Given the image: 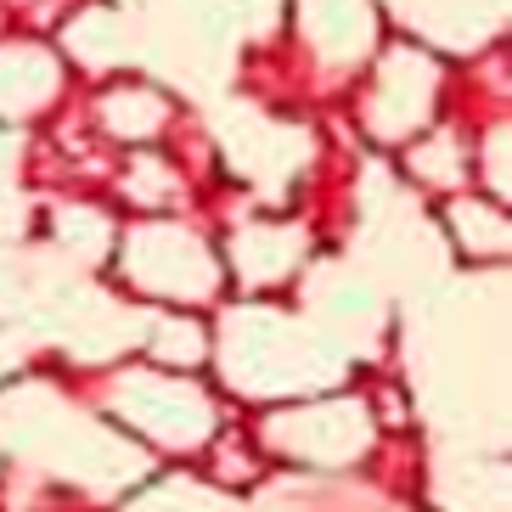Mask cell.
<instances>
[{"instance_id": "6", "label": "cell", "mask_w": 512, "mask_h": 512, "mask_svg": "<svg viewBox=\"0 0 512 512\" xmlns=\"http://www.w3.org/2000/svg\"><path fill=\"white\" fill-rule=\"evenodd\" d=\"M389 6L406 23H417L428 40L456 46V51L490 40V29L507 23V0H389Z\"/></svg>"}, {"instance_id": "11", "label": "cell", "mask_w": 512, "mask_h": 512, "mask_svg": "<svg viewBox=\"0 0 512 512\" xmlns=\"http://www.w3.org/2000/svg\"><path fill=\"white\" fill-rule=\"evenodd\" d=\"M451 231L462 237V248L473 259H490V254H507V220L484 203H456L451 209Z\"/></svg>"}, {"instance_id": "10", "label": "cell", "mask_w": 512, "mask_h": 512, "mask_svg": "<svg viewBox=\"0 0 512 512\" xmlns=\"http://www.w3.org/2000/svg\"><path fill=\"white\" fill-rule=\"evenodd\" d=\"M293 254H299V231L254 226V231H242V242H237V271L248 282H282L293 271Z\"/></svg>"}, {"instance_id": "4", "label": "cell", "mask_w": 512, "mask_h": 512, "mask_svg": "<svg viewBox=\"0 0 512 512\" xmlns=\"http://www.w3.org/2000/svg\"><path fill=\"white\" fill-rule=\"evenodd\" d=\"M428 107H434V62L417 57L411 46L389 51L383 68L372 79V96H366V119H372L377 136H417L422 119H428Z\"/></svg>"}, {"instance_id": "3", "label": "cell", "mask_w": 512, "mask_h": 512, "mask_svg": "<svg viewBox=\"0 0 512 512\" xmlns=\"http://www.w3.org/2000/svg\"><path fill=\"white\" fill-rule=\"evenodd\" d=\"M119 411L141 434H152L158 445H175V451H192L214 434V406L192 383H175V377H130V383H119Z\"/></svg>"}, {"instance_id": "7", "label": "cell", "mask_w": 512, "mask_h": 512, "mask_svg": "<svg viewBox=\"0 0 512 512\" xmlns=\"http://www.w3.org/2000/svg\"><path fill=\"white\" fill-rule=\"evenodd\" d=\"M62 91V68L40 46H6L0 51V119L40 113Z\"/></svg>"}, {"instance_id": "2", "label": "cell", "mask_w": 512, "mask_h": 512, "mask_svg": "<svg viewBox=\"0 0 512 512\" xmlns=\"http://www.w3.org/2000/svg\"><path fill=\"white\" fill-rule=\"evenodd\" d=\"M130 276L158 299H203V293L220 287L209 248L186 226H164V220H152L130 237Z\"/></svg>"}, {"instance_id": "14", "label": "cell", "mask_w": 512, "mask_h": 512, "mask_svg": "<svg viewBox=\"0 0 512 512\" xmlns=\"http://www.w3.org/2000/svg\"><path fill=\"white\" fill-rule=\"evenodd\" d=\"M484 181H490V192L507 197V124L490 130V147H484Z\"/></svg>"}, {"instance_id": "9", "label": "cell", "mask_w": 512, "mask_h": 512, "mask_svg": "<svg viewBox=\"0 0 512 512\" xmlns=\"http://www.w3.org/2000/svg\"><path fill=\"white\" fill-rule=\"evenodd\" d=\"M96 107H102V124L124 141H152L169 119V102L152 85H113V91H102Z\"/></svg>"}, {"instance_id": "12", "label": "cell", "mask_w": 512, "mask_h": 512, "mask_svg": "<svg viewBox=\"0 0 512 512\" xmlns=\"http://www.w3.org/2000/svg\"><path fill=\"white\" fill-rule=\"evenodd\" d=\"M203 349H209V338H203V327L186 316H169L158 321V332H152V355L169 366H197L203 361Z\"/></svg>"}, {"instance_id": "13", "label": "cell", "mask_w": 512, "mask_h": 512, "mask_svg": "<svg viewBox=\"0 0 512 512\" xmlns=\"http://www.w3.org/2000/svg\"><path fill=\"white\" fill-rule=\"evenodd\" d=\"M68 34H74V51H79V57L102 62V68L124 57V40H113V34H119V17L107 12V6H102V12H85Z\"/></svg>"}, {"instance_id": "1", "label": "cell", "mask_w": 512, "mask_h": 512, "mask_svg": "<svg viewBox=\"0 0 512 512\" xmlns=\"http://www.w3.org/2000/svg\"><path fill=\"white\" fill-rule=\"evenodd\" d=\"M226 377H237L259 400H276V394H304L338 377V361L327 355L321 338H304L287 316L248 310V316H237V344L226 349Z\"/></svg>"}, {"instance_id": "5", "label": "cell", "mask_w": 512, "mask_h": 512, "mask_svg": "<svg viewBox=\"0 0 512 512\" xmlns=\"http://www.w3.org/2000/svg\"><path fill=\"white\" fill-rule=\"evenodd\" d=\"M372 434V422L355 400H327V406H299L287 417L271 422V445L293 456H310V462H344L355 456Z\"/></svg>"}, {"instance_id": "8", "label": "cell", "mask_w": 512, "mask_h": 512, "mask_svg": "<svg viewBox=\"0 0 512 512\" xmlns=\"http://www.w3.org/2000/svg\"><path fill=\"white\" fill-rule=\"evenodd\" d=\"M304 34L327 62H355L372 51V6L366 0H304Z\"/></svg>"}]
</instances>
